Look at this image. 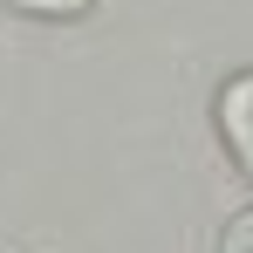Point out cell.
I'll return each mask as SVG.
<instances>
[{"label":"cell","mask_w":253,"mask_h":253,"mask_svg":"<svg viewBox=\"0 0 253 253\" xmlns=\"http://www.w3.org/2000/svg\"><path fill=\"white\" fill-rule=\"evenodd\" d=\"M219 130H226V144H233L240 171L253 178V69H247V76H233V83L219 89Z\"/></svg>","instance_id":"cell-1"},{"label":"cell","mask_w":253,"mask_h":253,"mask_svg":"<svg viewBox=\"0 0 253 253\" xmlns=\"http://www.w3.org/2000/svg\"><path fill=\"white\" fill-rule=\"evenodd\" d=\"M219 253H253V212H233L226 233H219Z\"/></svg>","instance_id":"cell-2"},{"label":"cell","mask_w":253,"mask_h":253,"mask_svg":"<svg viewBox=\"0 0 253 253\" xmlns=\"http://www.w3.org/2000/svg\"><path fill=\"white\" fill-rule=\"evenodd\" d=\"M21 14H48V21H69V14H89L96 0H14Z\"/></svg>","instance_id":"cell-3"}]
</instances>
